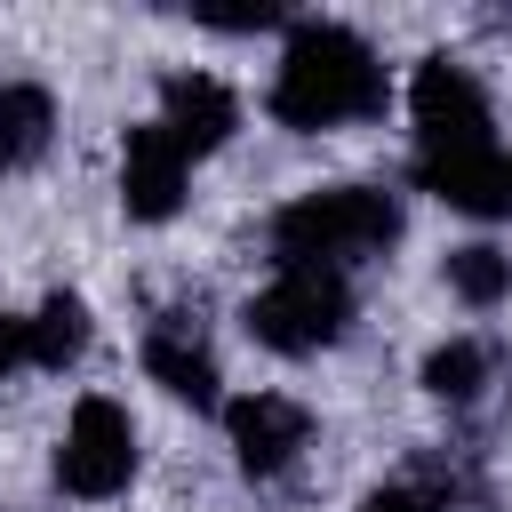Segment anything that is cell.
Listing matches in <instances>:
<instances>
[{
    "label": "cell",
    "instance_id": "obj_1",
    "mask_svg": "<svg viewBox=\"0 0 512 512\" xmlns=\"http://www.w3.org/2000/svg\"><path fill=\"white\" fill-rule=\"evenodd\" d=\"M384 96H392L384 56L352 24L312 16V24H288L272 88H264V112L280 128H296V136H328V128H352V120H376Z\"/></svg>",
    "mask_w": 512,
    "mask_h": 512
},
{
    "label": "cell",
    "instance_id": "obj_5",
    "mask_svg": "<svg viewBox=\"0 0 512 512\" xmlns=\"http://www.w3.org/2000/svg\"><path fill=\"white\" fill-rule=\"evenodd\" d=\"M408 136H416V160H448V152L496 144V104H488L480 72L456 64V56H424L408 72Z\"/></svg>",
    "mask_w": 512,
    "mask_h": 512
},
{
    "label": "cell",
    "instance_id": "obj_2",
    "mask_svg": "<svg viewBox=\"0 0 512 512\" xmlns=\"http://www.w3.org/2000/svg\"><path fill=\"white\" fill-rule=\"evenodd\" d=\"M264 240H272V264L352 280V264H376L400 240V192H384V184H312V192L272 208Z\"/></svg>",
    "mask_w": 512,
    "mask_h": 512
},
{
    "label": "cell",
    "instance_id": "obj_4",
    "mask_svg": "<svg viewBox=\"0 0 512 512\" xmlns=\"http://www.w3.org/2000/svg\"><path fill=\"white\" fill-rule=\"evenodd\" d=\"M136 464H144L136 416L112 392H80L72 416H64V432H56V488L80 496V504H112V496H128Z\"/></svg>",
    "mask_w": 512,
    "mask_h": 512
},
{
    "label": "cell",
    "instance_id": "obj_9",
    "mask_svg": "<svg viewBox=\"0 0 512 512\" xmlns=\"http://www.w3.org/2000/svg\"><path fill=\"white\" fill-rule=\"evenodd\" d=\"M144 376L168 392V400H184V408H224V368H216V344L200 336V320L192 312H160L152 328H144Z\"/></svg>",
    "mask_w": 512,
    "mask_h": 512
},
{
    "label": "cell",
    "instance_id": "obj_14",
    "mask_svg": "<svg viewBox=\"0 0 512 512\" xmlns=\"http://www.w3.org/2000/svg\"><path fill=\"white\" fill-rule=\"evenodd\" d=\"M56 144V96L40 80H0V168H32Z\"/></svg>",
    "mask_w": 512,
    "mask_h": 512
},
{
    "label": "cell",
    "instance_id": "obj_12",
    "mask_svg": "<svg viewBox=\"0 0 512 512\" xmlns=\"http://www.w3.org/2000/svg\"><path fill=\"white\" fill-rule=\"evenodd\" d=\"M88 304L72 296V288H48L32 312H24V368H72L80 352H88Z\"/></svg>",
    "mask_w": 512,
    "mask_h": 512
},
{
    "label": "cell",
    "instance_id": "obj_16",
    "mask_svg": "<svg viewBox=\"0 0 512 512\" xmlns=\"http://www.w3.org/2000/svg\"><path fill=\"white\" fill-rule=\"evenodd\" d=\"M16 368H24V320H16V312H0V384H8Z\"/></svg>",
    "mask_w": 512,
    "mask_h": 512
},
{
    "label": "cell",
    "instance_id": "obj_17",
    "mask_svg": "<svg viewBox=\"0 0 512 512\" xmlns=\"http://www.w3.org/2000/svg\"><path fill=\"white\" fill-rule=\"evenodd\" d=\"M504 408H512V392H504Z\"/></svg>",
    "mask_w": 512,
    "mask_h": 512
},
{
    "label": "cell",
    "instance_id": "obj_7",
    "mask_svg": "<svg viewBox=\"0 0 512 512\" xmlns=\"http://www.w3.org/2000/svg\"><path fill=\"white\" fill-rule=\"evenodd\" d=\"M152 120L168 128V144L184 160H208V152H224L240 136V88L216 80V72H200V64H176L160 80V112Z\"/></svg>",
    "mask_w": 512,
    "mask_h": 512
},
{
    "label": "cell",
    "instance_id": "obj_13",
    "mask_svg": "<svg viewBox=\"0 0 512 512\" xmlns=\"http://www.w3.org/2000/svg\"><path fill=\"white\" fill-rule=\"evenodd\" d=\"M440 288H448L464 312L512 304V248H504V240H456V248L440 256Z\"/></svg>",
    "mask_w": 512,
    "mask_h": 512
},
{
    "label": "cell",
    "instance_id": "obj_3",
    "mask_svg": "<svg viewBox=\"0 0 512 512\" xmlns=\"http://www.w3.org/2000/svg\"><path fill=\"white\" fill-rule=\"evenodd\" d=\"M240 328H248V344H264L280 360H312V352L344 344V328H352V280L344 272L272 264V280L240 304Z\"/></svg>",
    "mask_w": 512,
    "mask_h": 512
},
{
    "label": "cell",
    "instance_id": "obj_15",
    "mask_svg": "<svg viewBox=\"0 0 512 512\" xmlns=\"http://www.w3.org/2000/svg\"><path fill=\"white\" fill-rule=\"evenodd\" d=\"M360 512H440V504H432V496H424L416 480H392V488H376V496H368Z\"/></svg>",
    "mask_w": 512,
    "mask_h": 512
},
{
    "label": "cell",
    "instance_id": "obj_8",
    "mask_svg": "<svg viewBox=\"0 0 512 512\" xmlns=\"http://www.w3.org/2000/svg\"><path fill=\"white\" fill-rule=\"evenodd\" d=\"M184 200H192V160L168 144L160 120H136L120 136V208H128V224H168V216H184Z\"/></svg>",
    "mask_w": 512,
    "mask_h": 512
},
{
    "label": "cell",
    "instance_id": "obj_10",
    "mask_svg": "<svg viewBox=\"0 0 512 512\" xmlns=\"http://www.w3.org/2000/svg\"><path fill=\"white\" fill-rule=\"evenodd\" d=\"M408 176L448 200L456 216H480V224H504L512 216V144H480V152H448V160H408Z\"/></svg>",
    "mask_w": 512,
    "mask_h": 512
},
{
    "label": "cell",
    "instance_id": "obj_11",
    "mask_svg": "<svg viewBox=\"0 0 512 512\" xmlns=\"http://www.w3.org/2000/svg\"><path fill=\"white\" fill-rule=\"evenodd\" d=\"M416 384L440 400V408H472L488 384H496V344L488 336H440L416 368Z\"/></svg>",
    "mask_w": 512,
    "mask_h": 512
},
{
    "label": "cell",
    "instance_id": "obj_6",
    "mask_svg": "<svg viewBox=\"0 0 512 512\" xmlns=\"http://www.w3.org/2000/svg\"><path fill=\"white\" fill-rule=\"evenodd\" d=\"M224 448H232V464L248 480H280L312 448V408L296 392H264V384L256 392H232L224 400Z\"/></svg>",
    "mask_w": 512,
    "mask_h": 512
}]
</instances>
